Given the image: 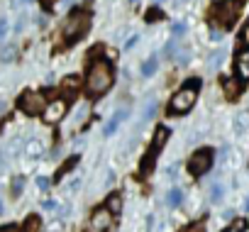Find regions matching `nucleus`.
<instances>
[{"instance_id": "nucleus-22", "label": "nucleus", "mask_w": 249, "mask_h": 232, "mask_svg": "<svg viewBox=\"0 0 249 232\" xmlns=\"http://www.w3.org/2000/svg\"><path fill=\"white\" fill-rule=\"evenodd\" d=\"M154 110H157V103H154V100H149V103L144 105V120H149V118H152Z\"/></svg>"}, {"instance_id": "nucleus-7", "label": "nucleus", "mask_w": 249, "mask_h": 232, "mask_svg": "<svg viewBox=\"0 0 249 232\" xmlns=\"http://www.w3.org/2000/svg\"><path fill=\"white\" fill-rule=\"evenodd\" d=\"M210 164H213V152L210 149H198L188 159V171L193 176H203L205 171H210Z\"/></svg>"}, {"instance_id": "nucleus-11", "label": "nucleus", "mask_w": 249, "mask_h": 232, "mask_svg": "<svg viewBox=\"0 0 249 232\" xmlns=\"http://www.w3.org/2000/svg\"><path fill=\"white\" fill-rule=\"evenodd\" d=\"M237 73L242 78H249V52H242L237 56Z\"/></svg>"}, {"instance_id": "nucleus-4", "label": "nucleus", "mask_w": 249, "mask_h": 232, "mask_svg": "<svg viewBox=\"0 0 249 232\" xmlns=\"http://www.w3.org/2000/svg\"><path fill=\"white\" fill-rule=\"evenodd\" d=\"M213 20L220 22L222 27H232L234 20H237V3H232V0H222V3H215L213 10H210Z\"/></svg>"}, {"instance_id": "nucleus-18", "label": "nucleus", "mask_w": 249, "mask_h": 232, "mask_svg": "<svg viewBox=\"0 0 249 232\" xmlns=\"http://www.w3.org/2000/svg\"><path fill=\"white\" fill-rule=\"evenodd\" d=\"M247 230V220H234L227 230H222V232H244Z\"/></svg>"}, {"instance_id": "nucleus-29", "label": "nucleus", "mask_w": 249, "mask_h": 232, "mask_svg": "<svg viewBox=\"0 0 249 232\" xmlns=\"http://www.w3.org/2000/svg\"><path fill=\"white\" fill-rule=\"evenodd\" d=\"M210 39H213V42H220V39H222V35H220L217 30H210Z\"/></svg>"}, {"instance_id": "nucleus-36", "label": "nucleus", "mask_w": 249, "mask_h": 232, "mask_svg": "<svg viewBox=\"0 0 249 232\" xmlns=\"http://www.w3.org/2000/svg\"><path fill=\"white\" fill-rule=\"evenodd\" d=\"M22 3H30V0H13V5H22Z\"/></svg>"}, {"instance_id": "nucleus-9", "label": "nucleus", "mask_w": 249, "mask_h": 232, "mask_svg": "<svg viewBox=\"0 0 249 232\" xmlns=\"http://www.w3.org/2000/svg\"><path fill=\"white\" fill-rule=\"evenodd\" d=\"M64 112H66V103L64 100H54L44 107V120L47 123H59L64 118Z\"/></svg>"}, {"instance_id": "nucleus-33", "label": "nucleus", "mask_w": 249, "mask_h": 232, "mask_svg": "<svg viewBox=\"0 0 249 232\" xmlns=\"http://www.w3.org/2000/svg\"><path fill=\"white\" fill-rule=\"evenodd\" d=\"M135 44H137V37H135V35H132V39H127V44H124V47H127V49H132V47H135Z\"/></svg>"}, {"instance_id": "nucleus-23", "label": "nucleus", "mask_w": 249, "mask_h": 232, "mask_svg": "<svg viewBox=\"0 0 249 232\" xmlns=\"http://www.w3.org/2000/svg\"><path fill=\"white\" fill-rule=\"evenodd\" d=\"M13 56H15V47H5L3 54H0V59H3V61H13Z\"/></svg>"}, {"instance_id": "nucleus-13", "label": "nucleus", "mask_w": 249, "mask_h": 232, "mask_svg": "<svg viewBox=\"0 0 249 232\" xmlns=\"http://www.w3.org/2000/svg\"><path fill=\"white\" fill-rule=\"evenodd\" d=\"M157 66H159V59H157V54H152V56L142 64V76H152V73L157 71Z\"/></svg>"}, {"instance_id": "nucleus-6", "label": "nucleus", "mask_w": 249, "mask_h": 232, "mask_svg": "<svg viewBox=\"0 0 249 232\" xmlns=\"http://www.w3.org/2000/svg\"><path fill=\"white\" fill-rule=\"evenodd\" d=\"M44 107H47V98H44V93H35V90L22 93V98H20V110H22V112H27V115H37V112H44Z\"/></svg>"}, {"instance_id": "nucleus-35", "label": "nucleus", "mask_w": 249, "mask_h": 232, "mask_svg": "<svg viewBox=\"0 0 249 232\" xmlns=\"http://www.w3.org/2000/svg\"><path fill=\"white\" fill-rule=\"evenodd\" d=\"M242 37H244V42H247V44H249V25H247V27H244V32H242Z\"/></svg>"}, {"instance_id": "nucleus-20", "label": "nucleus", "mask_w": 249, "mask_h": 232, "mask_svg": "<svg viewBox=\"0 0 249 232\" xmlns=\"http://www.w3.org/2000/svg\"><path fill=\"white\" fill-rule=\"evenodd\" d=\"M222 61H225V52H215L213 59H210V69H217Z\"/></svg>"}, {"instance_id": "nucleus-37", "label": "nucleus", "mask_w": 249, "mask_h": 232, "mask_svg": "<svg viewBox=\"0 0 249 232\" xmlns=\"http://www.w3.org/2000/svg\"><path fill=\"white\" fill-rule=\"evenodd\" d=\"M244 210H249V198H247V200H244Z\"/></svg>"}, {"instance_id": "nucleus-25", "label": "nucleus", "mask_w": 249, "mask_h": 232, "mask_svg": "<svg viewBox=\"0 0 249 232\" xmlns=\"http://www.w3.org/2000/svg\"><path fill=\"white\" fill-rule=\"evenodd\" d=\"M27 149H30V154H39V152H42V144H39V142H30Z\"/></svg>"}, {"instance_id": "nucleus-24", "label": "nucleus", "mask_w": 249, "mask_h": 232, "mask_svg": "<svg viewBox=\"0 0 249 232\" xmlns=\"http://www.w3.org/2000/svg\"><path fill=\"white\" fill-rule=\"evenodd\" d=\"M5 35H8V20H5V18H0V42L5 39Z\"/></svg>"}, {"instance_id": "nucleus-30", "label": "nucleus", "mask_w": 249, "mask_h": 232, "mask_svg": "<svg viewBox=\"0 0 249 232\" xmlns=\"http://www.w3.org/2000/svg\"><path fill=\"white\" fill-rule=\"evenodd\" d=\"M234 125H237V130L242 132V127H244V115H239V118H237V123H234Z\"/></svg>"}, {"instance_id": "nucleus-27", "label": "nucleus", "mask_w": 249, "mask_h": 232, "mask_svg": "<svg viewBox=\"0 0 249 232\" xmlns=\"http://www.w3.org/2000/svg\"><path fill=\"white\" fill-rule=\"evenodd\" d=\"M159 18H161V13H159V10H149V15H147V20H149V22H152V20H159Z\"/></svg>"}, {"instance_id": "nucleus-2", "label": "nucleus", "mask_w": 249, "mask_h": 232, "mask_svg": "<svg viewBox=\"0 0 249 232\" xmlns=\"http://www.w3.org/2000/svg\"><path fill=\"white\" fill-rule=\"evenodd\" d=\"M88 27H90V15H88L86 10H76V13H71V15L66 18L61 35H64L66 42H78V39L88 32Z\"/></svg>"}, {"instance_id": "nucleus-17", "label": "nucleus", "mask_w": 249, "mask_h": 232, "mask_svg": "<svg viewBox=\"0 0 249 232\" xmlns=\"http://www.w3.org/2000/svg\"><path fill=\"white\" fill-rule=\"evenodd\" d=\"M22 188H25V176H15L13 178V196L18 198L22 193Z\"/></svg>"}, {"instance_id": "nucleus-40", "label": "nucleus", "mask_w": 249, "mask_h": 232, "mask_svg": "<svg viewBox=\"0 0 249 232\" xmlns=\"http://www.w3.org/2000/svg\"><path fill=\"white\" fill-rule=\"evenodd\" d=\"M132 3H137V0H132Z\"/></svg>"}, {"instance_id": "nucleus-12", "label": "nucleus", "mask_w": 249, "mask_h": 232, "mask_svg": "<svg viewBox=\"0 0 249 232\" xmlns=\"http://www.w3.org/2000/svg\"><path fill=\"white\" fill-rule=\"evenodd\" d=\"M39 230H42V220L37 215H30L22 225V232H39Z\"/></svg>"}, {"instance_id": "nucleus-16", "label": "nucleus", "mask_w": 249, "mask_h": 232, "mask_svg": "<svg viewBox=\"0 0 249 232\" xmlns=\"http://www.w3.org/2000/svg\"><path fill=\"white\" fill-rule=\"evenodd\" d=\"M225 90H227V98L234 100V98L239 95V83H237V81H227V83H225Z\"/></svg>"}, {"instance_id": "nucleus-14", "label": "nucleus", "mask_w": 249, "mask_h": 232, "mask_svg": "<svg viewBox=\"0 0 249 232\" xmlns=\"http://www.w3.org/2000/svg\"><path fill=\"white\" fill-rule=\"evenodd\" d=\"M105 210H107L110 215H117V213L122 210V198H120V196H110V198H107V205H105Z\"/></svg>"}, {"instance_id": "nucleus-5", "label": "nucleus", "mask_w": 249, "mask_h": 232, "mask_svg": "<svg viewBox=\"0 0 249 232\" xmlns=\"http://www.w3.org/2000/svg\"><path fill=\"white\" fill-rule=\"evenodd\" d=\"M166 140H169V130L166 127H157V132H154V140H152V147H149V154L142 159V171L147 174L152 166H154V161H157V154L161 152V147L166 144Z\"/></svg>"}, {"instance_id": "nucleus-10", "label": "nucleus", "mask_w": 249, "mask_h": 232, "mask_svg": "<svg viewBox=\"0 0 249 232\" xmlns=\"http://www.w3.org/2000/svg\"><path fill=\"white\" fill-rule=\"evenodd\" d=\"M127 112H130V110H124V107H122V110H117V112L112 115V118L107 120V125H105L103 135H105V137H110V135H112V132H115V130L120 127V123H122L124 118H127Z\"/></svg>"}, {"instance_id": "nucleus-34", "label": "nucleus", "mask_w": 249, "mask_h": 232, "mask_svg": "<svg viewBox=\"0 0 249 232\" xmlns=\"http://www.w3.org/2000/svg\"><path fill=\"white\" fill-rule=\"evenodd\" d=\"M44 208H47V210H54L56 203H54V200H44Z\"/></svg>"}, {"instance_id": "nucleus-8", "label": "nucleus", "mask_w": 249, "mask_h": 232, "mask_svg": "<svg viewBox=\"0 0 249 232\" xmlns=\"http://www.w3.org/2000/svg\"><path fill=\"white\" fill-rule=\"evenodd\" d=\"M110 225H112V215H110L105 208H100V210H95V213H93V217H90V222H88V230H86V232H107V230H110Z\"/></svg>"}, {"instance_id": "nucleus-26", "label": "nucleus", "mask_w": 249, "mask_h": 232, "mask_svg": "<svg viewBox=\"0 0 249 232\" xmlns=\"http://www.w3.org/2000/svg\"><path fill=\"white\" fill-rule=\"evenodd\" d=\"M37 186H39L42 191H47V188H49V178H44V176H39V178H37Z\"/></svg>"}, {"instance_id": "nucleus-15", "label": "nucleus", "mask_w": 249, "mask_h": 232, "mask_svg": "<svg viewBox=\"0 0 249 232\" xmlns=\"http://www.w3.org/2000/svg\"><path fill=\"white\" fill-rule=\"evenodd\" d=\"M181 200H183V193H181L178 188H171L169 196H166V203H169L171 208H176V205H181Z\"/></svg>"}, {"instance_id": "nucleus-31", "label": "nucleus", "mask_w": 249, "mask_h": 232, "mask_svg": "<svg viewBox=\"0 0 249 232\" xmlns=\"http://www.w3.org/2000/svg\"><path fill=\"white\" fill-rule=\"evenodd\" d=\"M0 232H18L15 225H5V227H0Z\"/></svg>"}, {"instance_id": "nucleus-21", "label": "nucleus", "mask_w": 249, "mask_h": 232, "mask_svg": "<svg viewBox=\"0 0 249 232\" xmlns=\"http://www.w3.org/2000/svg\"><path fill=\"white\" fill-rule=\"evenodd\" d=\"M64 88H66V90H76V88H78V78H76V76H69V78L64 81Z\"/></svg>"}, {"instance_id": "nucleus-38", "label": "nucleus", "mask_w": 249, "mask_h": 232, "mask_svg": "<svg viewBox=\"0 0 249 232\" xmlns=\"http://www.w3.org/2000/svg\"><path fill=\"white\" fill-rule=\"evenodd\" d=\"M3 110H5V103H3V100H0V112H3Z\"/></svg>"}, {"instance_id": "nucleus-39", "label": "nucleus", "mask_w": 249, "mask_h": 232, "mask_svg": "<svg viewBox=\"0 0 249 232\" xmlns=\"http://www.w3.org/2000/svg\"><path fill=\"white\" fill-rule=\"evenodd\" d=\"M0 215H3V198H0Z\"/></svg>"}, {"instance_id": "nucleus-19", "label": "nucleus", "mask_w": 249, "mask_h": 232, "mask_svg": "<svg viewBox=\"0 0 249 232\" xmlns=\"http://www.w3.org/2000/svg\"><path fill=\"white\" fill-rule=\"evenodd\" d=\"M210 200H213V203H220V200H222V186H220V183H215V186L210 188Z\"/></svg>"}, {"instance_id": "nucleus-32", "label": "nucleus", "mask_w": 249, "mask_h": 232, "mask_svg": "<svg viewBox=\"0 0 249 232\" xmlns=\"http://www.w3.org/2000/svg\"><path fill=\"white\" fill-rule=\"evenodd\" d=\"M178 176V169L176 166H169V178H176Z\"/></svg>"}, {"instance_id": "nucleus-1", "label": "nucleus", "mask_w": 249, "mask_h": 232, "mask_svg": "<svg viewBox=\"0 0 249 232\" xmlns=\"http://www.w3.org/2000/svg\"><path fill=\"white\" fill-rule=\"evenodd\" d=\"M112 78H115V71H112L110 61H105V59L93 61V66L88 69V90H90V95L105 93L112 86Z\"/></svg>"}, {"instance_id": "nucleus-3", "label": "nucleus", "mask_w": 249, "mask_h": 232, "mask_svg": "<svg viewBox=\"0 0 249 232\" xmlns=\"http://www.w3.org/2000/svg\"><path fill=\"white\" fill-rule=\"evenodd\" d=\"M198 88H200V81L198 78H193L191 83H186L178 93H174V98L169 103V110L171 112H188L193 107L196 98H198Z\"/></svg>"}, {"instance_id": "nucleus-28", "label": "nucleus", "mask_w": 249, "mask_h": 232, "mask_svg": "<svg viewBox=\"0 0 249 232\" xmlns=\"http://www.w3.org/2000/svg\"><path fill=\"white\" fill-rule=\"evenodd\" d=\"M183 30H186V27H183L181 22H176V25H174V35H176V37H181V35H183Z\"/></svg>"}]
</instances>
